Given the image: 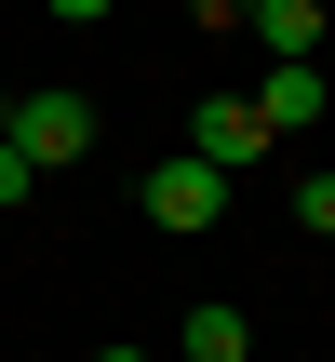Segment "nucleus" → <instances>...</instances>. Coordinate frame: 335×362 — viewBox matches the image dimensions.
<instances>
[{"mask_svg":"<svg viewBox=\"0 0 335 362\" xmlns=\"http://www.w3.org/2000/svg\"><path fill=\"white\" fill-rule=\"evenodd\" d=\"M54 13H67V27H94V13H107V0H54Z\"/></svg>","mask_w":335,"mask_h":362,"instance_id":"9","label":"nucleus"},{"mask_svg":"<svg viewBox=\"0 0 335 362\" xmlns=\"http://www.w3.org/2000/svg\"><path fill=\"white\" fill-rule=\"evenodd\" d=\"M242 27L269 40V67H322V40H335L322 0H242Z\"/></svg>","mask_w":335,"mask_h":362,"instance_id":"3","label":"nucleus"},{"mask_svg":"<svg viewBox=\"0 0 335 362\" xmlns=\"http://www.w3.org/2000/svg\"><path fill=\"white\" fill-rule=\"evenodd\" d=\"M27 188H40V175H27V161H13V148H0V215H13V202H27Z\"/></svg>","mask_w":335,"mask_h":362,"instance_id":"8","label":"nucleus"},{"mask_svg":"<svg viewBox=\"0 0 335 362\" xmlns=\"http://www.w3.org/2000/svg\"><path fill=\"white\" fill-rule=\"evenodd\" d=\"M175 362H242V309H228V296H201V309L175 322Z\"/></svg>","mask_w":335,"mask_h":362,"instance_id":"5","label":"nucleus"},{"mask_svg":"<svg viewBox=\"0 0 335 362\" xmlns=\"http://www.w3.org/2000/svg\"><path fill=\"white\" fill-rule=\"evenodd\" d=\"M0 121H13V94H0Z\"/></svg>","mask_w":335,"mask_h":362,"instance_id":"11","label":"nucleus"},{"mask_svg":"<svg viewBox=\"0 0 335 362\" xmlns=\"http://www.w3.org/2000/svg\"><path fill=\"white\" fill-rule=\"evenodd\" d=\"M255 121H269V134H295V121H322V67H269V94H255Z\"/></svg>","mask_w":335,"mask_h":362,"instance_id":"6","label":"nucleus"},{"mask_svg":"<svg viewBox=\"0 0 335 362\" xmlns=\"http://www.w3.org/2000/svg\"><path fill=\"white\" fill-rule=\"evenodd\" d=\"M134 202H148V228H175V242H188V228H215V215H228V175L175 148V161H148V188H134Z\"/></svg>","mask_w":335,"mask_h":362,"instance_id":"2","label":"nucleus"},{"mask_svg":"<svg viewBox=\"0 0 335 362\" xmlns=\"http://www.w3.org/2000/svg\"><path fill=\"white\" fill-rule=\"evenodd\" d=\"M94 362H148V349H94Z\"/></svg>","mask_w":335,"mask_h":362,"instance_id":"10","label":"nucleus"},{"mask_svg":"<svg viewBox=\"0 0 335 362\" xmlns=\"http://www.w3.org/2000/svg\"><path fill=\"white\" fill-rule=\"evenodd\" d=\"M255 148H269V121H255L242 94H215V107H188V161H215V175H242Z\"/></svg>","mask_w":335,"mask_h":362,"instance_id":"4","label":"nucleus"},{"mask_svg":"<svg viewBox=\"0 0 335 362\" xmlns=\"http://www.w3.org/2000/svg\"><path fill=\"white\" fill-rule=\"evenodd\" d=\"M0 148H13L27 175H54V161H81V148H94V94H27V107L0 121Z\"/></svg>","mask_w":335,"mask_h":362,"instance_id":"1","label":"nucleus"},{"mask_svg":"<svg viewBox=\"0 0 335 362\" xmlns=\"http://www.w3.org/2000/svg\"><path fill=\"white\" fill-rule=\"evenodd\" d=\"M295 228H322V242H335V175H309V188H295Z\"/></svg>","mask_w":335,"mask_h":362,"instance_id":"7","label":"nucleus"}]
</instances>
